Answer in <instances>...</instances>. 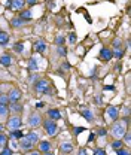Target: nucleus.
I'll use <instances>...</instances> for the list:
<instances>
[{
	"label": "nucleus",
	"instance_id": "nucleus-5",
	"mask_svg": "<svg viewBox=\"0 0 131 155\" xmlns=\"http://www.w3.org/2000/svg\"><path fill=\"white\" fill-rule=\"evenodd\" d=\"M106 115H107V118H110L112 121H116L118 116H119V109L115 107V106H109L106 109Z\"/></svg>",
	"mask_w": 131,
	"mask_h": 155
},
{
	"label": "nucleus",
	"instance_id": "nucleus-10",
	"mask_svg": "<svg viewBox=\"0 0 131 155\" xmlns=\"http://www.w3.org/2000/svg\"><path fill=\"white\" fill-rule=\"evenodd\" d=\"M39 149H40V152L46 154V152H49V149H51V143H49L48 140H42V142L39 143Z\"/></svg>",
	"mask_w": 131,
	"mask_h": 155
},
{
	"label": "nucleus",
	"instance_id": "nucleus-18",
	"mask_svg": "<svg viewBox=\"0 0 131 155\" xmlns=\"http://www.w3.org/2000/svg\"><path fill=\"white\" fill-rule=\"evenodd\" d=\"M22 136H24V134H22L19 130H14V131H11V134L8 136V137H11V139L14 140V139H21Z\"/></svg>",
	"mask_w": 131,
	"mask_h": 155
},
{
	"label": "nucleus",
	"instance_id": "nucleus-40",
	"mask_svg": "<svg viewBox=\"0 0 131 155\" xmlns=\"http://www.w3.org/2000/svg\"><path fill=\"white\" fill-rule=\"evenodd\" d=\"M98 136H106V130H100V131H98Z\"/></svg>",
	"mask_w": 131,
	"mask_h": 155
},
{
	"label": "nucleus",
	"instance_id": "nucleus-37",
	"mask_svg": "<svg viewBox=\"0 0 131 155\" xmlns=\"http://www.w3.org/2000/svg\"><path fill=\"white\" fill-rule=\"evenodd\" d=\"M73 131H75V134H79L80 131H84V128H82V127H76V128L73 130Z\"/></svg>",
	"mask_w": 131,
	"mask_h": 155
},
{
	"label": "nucleus",
	"instance_id": "nucleus-43",
	"mask_svg": "<svg viewBox=\"0 0 131 155\" xmlns=\"http://www.w3.org/2000/svg\"><path fill=\"white\" fill-rule=\"evenodd\" d=\"M27 2H28V5H34L38 0H27Z\"/></svg>",
	"mask_w": 131,
	"mask_h": 155
},
{
	"label": "nucleus",
	"instance_id": "nucleus-8",
	"mask_svg": "<svg viewBox=\"0 0 131 155\" xmlns=\"http://www.w3.org/2000/svg\"><path fill=\"white\" fill-rule=\"evenodd\" d=\"M113 58V54L112 51L109 49V48H103L101 51H100V60H103V61H109V60H112Z\"/></svg>",
	"mask_w": 131,
	"mask_h": 155
},
{
	"label": "nucleus",
	"instance_id": "nucleus-28",
	"mask_svg": "<svg viewBox=\"0 0 131 155\" xmlns=\"http://www.w3.org/2000/svg\"><path fill=\"white\" fill-rule=\"evenodd\" d=\"M0 155H12V149H11V148H6V146H5V148H3V149L0 151Z\"/></svg>",
	"mask_w": 131,
	"mask_h": 155
},
{
	"label": "nucleus",
	"instance_id": "nucleus-41",
	"mask_svg": "<svg viewBox=\"0 0 131 155\" xmlns=\"http://www.w3.org/2000/svg\"><path fill=\"white\" fill-rule=\"evenodd\" d=\"M36 75H31V76H30V81H31V82H34V81H36Z\"/></svg>",
	"mask_w": 131,
	"mask_h": 155
},
{
	"label": "nucleus",
	"instance_id": "nucleus-26",
	"mask_svg": "<svg viewBox=\"0 0 131 155\" xmlns=\"http://www.w3.org/2000/svg\"><path fill=\"white\" fill-rule=\"evenodd\" d=\"M112 54H113V57L121 58V57H122V55H124V51H122L121 48H116V49H115V52H112Z\"/></svg>",
	"mask_w": 131,
	"mask_h": 155
},
{
	"label": "nucleus",
	"instance_id": "nucleus-36",
	"mask_svg": "<svg viewBox=\"0 0 131 155\" xmlns=\"http://www.w3.org/2000/svg\"><path fill=\"white\" fill-rule=\"evenodd\" d=\"M94 155H106V152H104L103 149H97V151L94 152Z\"/></svg>",
	"mask_w": 131,
	"mask_h": 155
},
{
	"label": "nucleus",
	"instance_id": "nucleus-35",
	"mask_svg": "<svg viewBox=\"0 0 131 155\" xmlns=\"http://www.w3.org/2000/svg\"><path fill=\"white\" fill-rule=\"evenodd\" d=\"M119 45H121V40H119V39H115V40H113V46H115V48H119Z\"/></svg>",
	"mask_w": 131,
	"mask_h": 155
},
{
	"label": "nucleus",
	"instance_id": "nucleus-33",
	"mask_svg": "<svg viewBox=\"0 0 131 155\" xmlns=\"http://www.w3.org/2000/svg\"><path fill=\"white\" fill-rule=\"evenodd\" d=\"M22 48H24V46H22V43H21V42H19V43H17V45L14 46V49H15V51H18V52H21V51H22Z\"/></svg>",
	"mask_w": 131,
	"mask_h": 155
},
{
	"label": "nucleus",
	"instance_id": "nucleus-29",
	"mask_svg": "<svg viewBox=\"0 0 131 155\" xmlns=\"http://www.w3.org/2000/svg\"><path fill=\"white\" fill-rule=\"evenodd\" d=\"M121 146H122V140H116V142H113L112 143V148L115 149V151H116L118 148H121Z\"/></svg>",
	"mask_w": 131,
	"mask_h": 155
},
{
	"label": "nucleus",
	"instance_id": "nucleus-47",
	"mask_svg": "<svg viewBox=\"0 0 131 155\" xmlns=\"http://www.w3.org/2000/svg\"><path fill=\"white\" fill-rule=\"evenodd\" d=\"M45 155H52V154H49V152H46V154H45Z\"/></svg>",
	"mask_w": 131,
	"mask_h": 155
},
{
	"label": "nucleus",
	"instance_id": "nucleus-9",
	"mask_svg": "<svg viewBox=\"0 0 131 155\" xmlns=\"http://www.w3.org/2000/svg\"><path fill=\"white\" fill-rule=\"evenodd\" d=\"M31 142L25 137V136H22L21 137V142H19V146H21V149H24V151H28V149H31Z\"/></svg>",
	"mask_w": 131,
	"mask_h": 155
},
{
	"label": "nucleus",
	"instance_id": "nucleus-20",
	"mask_svg": "<svg viewBox=\"0 0 131 155\" xmlns=\"http://www.w3.org/2000/svg\"><path fill=\"white\" fill-rule=\"evenodd\" d=\"M9 114V109H8V106H3V104H0V118H6Z\"/></svg>",
	"mask_w": 131,
	"mask_h": 155
},
{
	"label": "nucleus",
	"instance_id": "nucleus-44",
	"mask_svg": "<svg viewBox=\"0 0 131 155\" xmlns=\"http://www.w3.org/2000/svg\"><path fill=\"white\" fill-rule=\"evenodd\" d=\"M94 137H95V134H94V133H93V134L90 136V142H93V140H94Z\"/></svg>",
	"mask_w": 131,
	"mask_h": 155
},
{
	"label": "nucleus",
	"instance_id": "nucleus-4",
	"mask_svg": "<svg viewBox=\"0 0 131 155\" xmlns=\"http://www.w3.org/2000/svg\"><path fill=\"white\" fill-rule=\"evenodd\" d=\"M43 127H45V131L49 136H54L57 133V130H58V125H57L54 121H49V119L43 122Z\"/></svg>",
	"mask_w": 131,
	"mask_h": 155
},
{
	"label": "nucleus",
	"instance_id": "nucleus-46",
	"mask_svg": "<svg viewBox=\"0 0 131 155\" xmlns=\"http://www.w3.org/2000/svg\"><path fill=\"white\" fill-rule=\"evenodd\" d=\"M0 131H3V125H0Z\"/></svg>",
	"mask_w": 131,
	"mask_h": 155
},
{
	"label": "nucleus",
	"instance_id": "nucleus-2",
	"mask_svg": "<svg viewBox=\"0 0 131 155\" xmlns=\"http://www.w3.org/2000/svg\"><path fill=\"white\" fill-rule=\"evenodd\" d=\"M127 133V128H125V125L122 124V122H115L112 125V134L113 137H116V139H121L122 136Z\"/></svg>",
	"mask_w": 131,
	"mask_h": 155
},
{
	"label": "nucleus",
	"instance_id": "nucleus-3",
	"mask_svg": "<svg viewBox=\"0 0 131 155\" xmlns=\"http://www.w3.org/2000/svg\"><path fill=\"white\" fill-rule=\"evenodd\" d=\"M6 127H8L11 131H14V130H18L19 127H21V118H19V116L9 118V119H8V124H6Z\"/></svg>",
	"mask_w": 131,
	"mask_h": 155
},
{
	"label": "nucleus",
	"instance_id": "nucleus-15",
	"mask_svg": "<svg viewBox=\"0 0 131 155\" xmlns=\"http://www.w3.org/2000/svg\"><path fill=\"white\" fill-rule=\"evenodd\" d=\"M11 63H12V58L9 57V55H2L0 57V64L2 66H6L8 67V66H11Z\"/></svg>",
	"mask_w": 131,
	"mask_h": 155
},
{
	"label": "nucleus",
	"instance_id": "nucleus-31",
	"mask_svg": "<svg viewBox=\"0 0 131 155\" xmlns=\"http://www.w3.org/2000/svg\"><path fill=\"white\" fill-rule=\"evenodd\" d=\"M122 137H124V142H125V143H127V145H130V142H131V136H130V133H125V134L122 136Z\"/></svg>",
	"mask_w": 131,
	"mask_h": 155
},
{
	"label": "nucleus",
	"instance_id": "nucleus-27",
	"mask_svg": "<svg viewBox=\"0 0 131 155\" xmlns=\"http://www.w3.org/2000/svg\"><path fill=\"white\" fill-rule=\"evenodd\" d=\"M8 103H9V98H8V96H3V94H0V104L6 106Z\"/></svg>",
	"mask_w": 131,
	"mask_h": 155
},
{
	"label": "nucleus",
	"instance_id": "nucleus-34",
	"mask_svg": "<svg viewBox=\"0 0 131 155\" xmlns=\"http://www.w3.org/2000/svg\"><path fill=\"white\" fill-rule=\"evenodd\" d=\"M116 154L118 155H130L127 151H124V149H116Z\"/></svg>",
	"mask_w": 131,
	"mask_h": 155
},
{
	"label": "nucleus",
	"instance_id": "nucleus-24",
	"mask_svg": "<svg viewBox=\"0 0 131 155\" xmlns=\"http://www.w3.org/2000/svg\"><path fill=\"white\" fill-rule=\"evenodd\" d=\"M57 54H58L60 57H66V55H67V51H66V48H63V46H58V49H57Z\"/></svg>",
	"mask_w": 131,
	"mask_h": 155
},
{
	"label": "nucleus",
	"instance_id": "nucleus-11",
	"mask_svg": "<svg viewBox=\"0 0 131 155\" xmlns=\"http://www.w3.org/2000/svg\"><path fill=\"white\" fill-rule=\"evenodd\" d=\"M60 151L64 152V154H69V152L73 151V145H72V143H67V142H66V143H61V145H60Z\"/></svg>",
	"mask_w": 131,
	"mask_h": 155
},
{
	"label": "nucleus",
	"instance_id": "nucleus-19",
	"mask_svg": "<svg viewBox=\"0 0 131 155\" xmlns=\"http://www.w3.org/2000/svg\"><path fill=\"white\" fill-rule=\"evenodd\" d=\"M19 18L22 19V21H30L31 19V12L30 11H24V12H21V17Z\"/></svg>",
	"mask_w": 131,
	"mask_h": 155
},
{
	"label": "nucleus",
	"instance_id": "nucleus-16",
	"mask_svg": "<svg viewBox=\"0 0 131 155\" xmlns=\"http://www.w3.org/2000/svg\"><path fill=\"white\" fill-rule=\"evenodd\" d=\"M34 49L38 51V52H45V49H46V45L42 42V40H39L34 43Z\"/></svg>",
	"mask_w": 131,
	"mask_h": 155
},
{
	"label": "nucleus",
	"instance_id": "nucleus-42",
	"mask_svg": "<svg viewBox=\"0 0 131 155\" xmlns=\"http://www.w3.org/2000/svg\"><path fill=\"white\" fill-rule=\"evenodd\" d=\"M104 90H110V91H112V90H115V87H113V85H110V87H104Z\"/></svg>",
	"mask_w": 131,
	"mask_h": 155
},
{
	"label": "nucleus",
	"instance_id": "nucleus-1",
	"mask_svg": "<svg viewBox=\"0 0 131 155\" xmlns=\"http://www.w3.org/2000/svg\"><path fill=\"white\" fill-rule=\"evenodd\" d=\"M34 90L40 94H51V84L46 79H40L34 84Z\"/></svg>",
	"mask_w": 131,
	"mask_h": 155
},
{
	"label": "nucleus",
	"instance_id": "nucleus-39",
	"mask_svg": "<svg viewBox=\"0 0 131 155\" xmlns=\"http://www.w3.org/2000/svg\"><path fill=\"white\" fill-rule=\"evenodd\" d=\"M95 104H101V98L100 97H95Z\"/></svg>",
	"mask_w": 131,
	"mask_h": 155
},
{
	"label": "nucleus",
	"instance_id": "nucleus-48",
	"mask_svg": "<svg viewBox=\"0 0 131 155\" xmlns=\"http://www.w3.org/2000/svg\"><path fill=\"white\" fill-rule=\"evenodd\" d=\"M0 31H2V30H0Z\"/></svg>",
	"mask_w": 131,
	"mask_h": 155
},
{
	"label": "nucleus",
	"instance_id": "nucleus-21",
	"mask_svg": "<svg viewBox=\"0 0 131 155\" xmlns=\"http://www.w3.org/2000/svg\"><path fill=\"white\" fill-rule=\"evenodd\" d=\"M6 143H8V136L3 134V133H0V148H5Z\"/></svg>",
	"mask_w": 131,
	"mask_h": 155
},
{
	"label": "nucleus",
	"instance_id": "nucleus-12",
	"mask_svg": "<svg viewBox=\"0 0 131 155\" xmlns=\"http://www.w3.org/2000/svg\"><path fill=\"white\" fill-rule=\"evenodd\" d=\"M48 115H49V118H51V119H54V121H57V119H61V112H60L58 109H49Z\"/></svg>",
	"mask_w": 131,
	"mask_h": 155
},
{
	"label": "nucleus",
	"instance_id": "nucleus-23",
	"mask_svg": "<svg viewBox=\"0 0 131 155\" xmlns=\"http://www.w3.org/2000/svg\"><path fill=\"white\" fill-rule=\"evenodd\" d=\"M82 116H84L87 121H90V122L94 119V116L91 115V112H90V110H84V112H82Z\"/></svg>",
	"mask_w": 131,
	"mask_h": 155
},
{
	"label": "nucleus",
	"instance_id": "nucleus-45",
	"mask_svg": "<svg viewBox=\"0 0 131 155\" xmlns=\"http://www.w3.org/2000/svg\"><path fill=\"white\" fill-rule=\"evenodd\" d=\"M30 155H39V152H31Z\"/></svg>",
	"mask_w": 131,
	"mask_h": 155
},
{
	"label": "nucleus",
	"instance_id": "nucleus-6",
	"mask_svg": "<svg viewBox=\"0 0 131 155\" xmlns=\"http://www.w3.org/2000/svg\"><path fill=\"white\" fill-rule=\"evenodd\" d=\"M28 124H30V127H39L40 124H42V118L39 114H31L30 118H28Z\"/></svg>",
	"mask_w": 131,
	"mask_h": 155
},
{
	"label": "nucleus",
	"instance_id": "nucleus-14",
	"mask_svg": "<svg viewBox=\"0 0 131 155\" xmlns=\"http://www.w3.org/2000/svg\"><path fill=\"white\" fill-rule=\"evenodd\" d=\"M24 6V0H11V8L12 9H21Z\"/></svg>",
	"mask_w": 131,
	"mask_h": 155
},
{
	"label": "nucleus",
	"instance_id": "nucleus-13",
	"mask_svg": "<svg viewBox=\"0 0 131 155\" xmlns=\"http://www.w3.org/2000/svg\"><path fill=\"white\" fill-rule=\"evenodd\" d=\"M25 137H27V139H28L31 143H38V142H39V134L36 133V131H30V133L25 136Z\"/></svg>",
	"mask_w": 131,
	"mask_h": 155
},
{
	"label": "nucleus",
	"instance_id": "nucleus-17",
	"mask_svg": "<svg viewBox=\"0 0 131 155\" xmlns=\"http://www.w3.org/2000/svg\"><path fill=\"white\" fill-rule=\"evenodd\" d=\"M9 42V35L5 31H0V45H6Z\"/></svg>",
	"mask_w": 131,
	"mask_h": 155
},
{
	"label": "nucleus",
	"instance_id": "nucleus-32",
	"mask_svg": "<svg viewBox=\"0 0 131 155\" xmlns=\"http://www.w3.org/2000/svg\"><path fill=\"white\" fill-rule=\"evenodd\" d=\"M69 40H70V43H72V45L75 43L76 42V35L75 33H70V35H69Z\"/></svg>",
	"mask_w": 131,
	"mask_h": 155
},
{
	"label": "nucleus",
	"instance_id": "nucleus-25",
	"mask_svg": "<svg viewBox=\"0 0 131 155\" xmlns=\"http://www.w3.org/2000/svg\"><path fill=\"white\" fill-rule=\"evenodd\" d=\"M22 24H24V21H22L21 18H14L12 19V25H14V27H21Z\"/></svg>",
	"mask_w": 131,
	"mask_h": 155
},
{
	"label": "nucleus",
	"instance_id": "nucleus-38",
	"mask_svg": "<svg viewBox=\"0 0 131 155\" xmlns=\"http://www.w3.org/2000/svg\"><path fill=\"white\" fill-rule=\"evenodd\" d=\"M77 155H88V154H87V151H85V149H79V154Z\"/></svg>",
	"mask_w": 131,
	"mask_h": 155
},
{
	"label": "nucleus",
	"instance_id": "nucleus-7",
	"mask_svg": "<svg viewBox=\"0 0 131 155\" xmlns=\"http://www.w3.org/2000/svg\"><path fill=\"white\" fill-rule=\"evenodd\" d=\"M8 98H9V101H18L21 98V91L18 88H12L9 91V94H8Z\"/></svg>",
	"mask_w": 131,
	"mask_h": 155
},
{
	"label": "nucleus",
	"instance_id": "nucleus-30",
	"mask_svg": "<svg viewBox=\"0 0 131 155\" xmlns=\"http://www.w3.org/2000/svg\"><path fill=\"white\" fill-rule=\"evenodd\" d=\"M55 43L58 45V46H63V43H64V38H63V36H57Z\"/></svg>",
	"mask_w": 131,
	"mask_h": 155
},
{
	"label": "nucleus",
	"instance_id": "nucleus-22",
	"mask_svg": "<svg viewBox=\"0 0 131 155\" xmlns=\"http://www.w3.org/2000/svg\"><path fill=\"white\" fill-rule=\"evenodd\" d=\"M28 69H30V70H38V61H36V58H31V60H30Z\"/></svg>",
	"mask_w": 131,
	"mask_h": 155
}]
</instances>
